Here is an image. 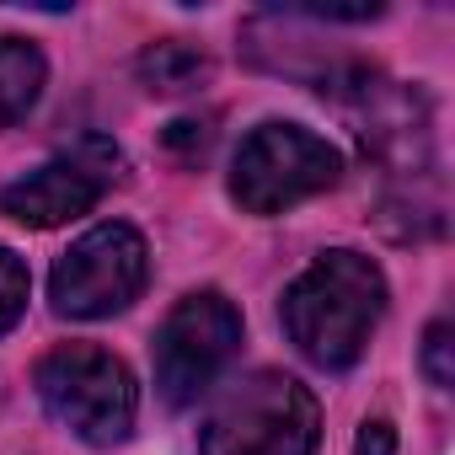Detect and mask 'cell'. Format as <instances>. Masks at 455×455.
<instances>
[{
	"instance_id": "cell-7",
	"label": "cell",
	"mask_w": 455,
	"mask_h": 455,
	"mask_svg": "<svg viewBox=\"0 0 455 455\" xmlns=\"http://www.w3.org/2000/svg\"><path fill=\"white\" fill-rule=\"evenodd\" d=\"M145 279H150L145 236L124 220H108V225H92V231L54 263L49 300L70 322H97V316H113V311L134 306Z\"/></svg>"
},
{
	"instance_id": "cell-5",
	"label": "cell",
	"mask_w": 455,
	"mask_h": 455,
	"mask_svg": "<svg viewBox=\"0 0 455 455\" xmlns=\"http://www.w3.org/2000/svg\"><path fill=\"white\" fill-rule=\"evenodd\" d=\"M343 177V156L338 145H327L322 134L300 129V124H258L236 161H231V198L247 214H279L300 198H316L327 188H338Z\"/></svg>"
},
{
	"instance_id": "cell-2",
	"label": "cell",
	"mask_w": 455,
	"mask_h": 455,
	"mask_svg": "<svg viewBox=\"0 0 455 455\" xmlns=\"http://www.w3.org/2000/svg\"><path fill=\"white\" fill-rule=\"evenodd\" d=\"M322 407L284 370L231 380L198 418V455H316Z\"/></svg>"
},
{
	"instance_id": "cell-3",
	"label": "cell",
	"mask_w": 455,
	"mask_h": 455,
	"mask_svg": "<svg viewBox=\"0 0 455 455\" xmlns=\"http://www.w3.org/2000/svg\"><path fill=\"white\" fill-rule=\"evenodd\" d=\"M316 92L348 118L364 156H375L396 177H434V113L418 86H402L380 76L375 65L343 60L332 76L316 81Z\"/></svg>"
},
{
	"instance_id": "cell-9",
	"label": "cell",
	"mask_w": 455,
	"mask_h": 455,
	"mask_svg": "<svg viewBox=\"0 0 455 455\" xmlns=\"http://www.w3.org/2000/svg\"><path fill=\"white\" fill-rule=\"evenodd\" d=\"M44 81H49V65H44L38 44H28L17 33H0V129L22 124L38 108Z\"/></svg>"
},
{
	"instance_id": "cell-6",
	"label": "cell",
	"mask_w": 455,
	"mask_h": 455,
	"mask_svg": "<svg viewBox=\"0 0 455 455\" xmlns=\"http://www.w3.org/2000/svg\"><path fill=\"white\" fill-rule=\"evenodd\" d=\"M242 343V311L225 300L220 290H193L182 295L166 322L156 327V343H150V359H156V391L166 407H188L198 402L214 375L231 364Z\"/></svg>"
},
{
	"instance_id": "cell-13",
	"label": "cell",
	"mask_w": 455,
	"mask_h": 455,
	"mask_svg": "<svg viewBox=\"0 0 455 455\" xmlns=\"http://www.w3.org/2000/svg\"><path fill=\"white\" fill-rule=\"evenodd\" d=\"M354 455H396V428L386 418H370L354 439Z\"/></svg>"
},
{
	"instance_id": "cell-10",
	"label": "cell",
	"mask_w": 455,
	"mask_h": 455,
	"mask_svg": "<svg viewBox=\"0 0 455 455\" xmlns=\"http://www.w3.org/2000/svg\"><path fill=\"white\" fill-rule=\"evenodd\" d=\"M140 81L150 86V92H161V97H172V92H193L198 81H209V54L204 49H193V44H182V38H161V44H150L145 54H140Z\"/></svg>"
},
{
	"instance_id": "cell-4",
	"label": "cell",
	"mask_w": 455,
	"mask_h": 455,
	"mask_svg": "<svg viewBox=\"0 0 455 455\" xmlns=\"http://www.w3.org/2000/svg\"><path fill=\"white\" fill-rule=\"evenodd\" d=\"M33 386L44 396V407L86 444L113 450L134 434V412H140V386L129 375V364L97 343H60L38 359Z\"/></svg>"
},
{
	"instance_id": "cell-12",
	"label": "cell",
	"mask_w": 455,
	"mask_h": 455,
	"mask_svg": "<svg viewBox=\"0 0 455 455\" xmlns=\"http://www.w3.org/2000/svg\"><path fill=\"white\" fill-rule=\"evenodd\" d=\"M423 375H428L439 391L455 386V332H450V322H434V327L423 332Z\"/></svg>"
},
{
	"instance_id": "cell-11",
	"label": "cell",
	"mask_w": 455,
	"mask_h": 455,
	"mask_svg": "<svg viewBox=\"0 0 455 455\" xmlns=\"http://www.w3.org/2000/svg\"><path fill=\"white\" fill-rule=\"evenodd\" d=\"M28 295H33V279H28V263L12 252V247H0V338H6L22 311H28Z\"/></svg>"
},
{
	"instance_id": "cell-1",
	"label": "cell",
	"mask_w": 455,
	"mask_h": 455,
	"mask_svg": "<svg viewBox=\"0 0 455 455\" xmlns=\"http://www.w3.org/2000/svg\"><path fill=\"white\" fill-rule=\"evenodd\" d=\"M386 316V274L364 252H322L279 300V322L290 343L316 370H348L359 364L375 322Z\"/></svg>"
},
{
	"instance_id": "cell-8",
	"label": "cell",
	"mask_w": 455,
	"mask_h": 455,
	"mask_svg": "<svg viewBox=\"0 0 455 455\" xmlns=\"http://www.w3.org/2000/svg\"><path fill=\"white\" fill-rule=\"evenodd\" d=\"M118 177H124V150L102 134H86L70 150H60L54 161H44L38 172L17 177L0 193V214H12L28 231H49V225L92 214Z\"/></svg>"
},
{
	"instance_id": "cell-14",
	"label": "cell",
	"mask_w": 455,
	"mask_h": 455,
	"mask_svg": "<svg viewBox=\"0 0 455 455\" xmlns=\"http://www.w3.org/2000/svg\"><path fill=\"white\" fill-rule=\"evenodd\" d=\"M166 145H198V156H204V145H209V124H193V118H182V124H172L166 129Z\"/></svg>"
}]
</instances>
